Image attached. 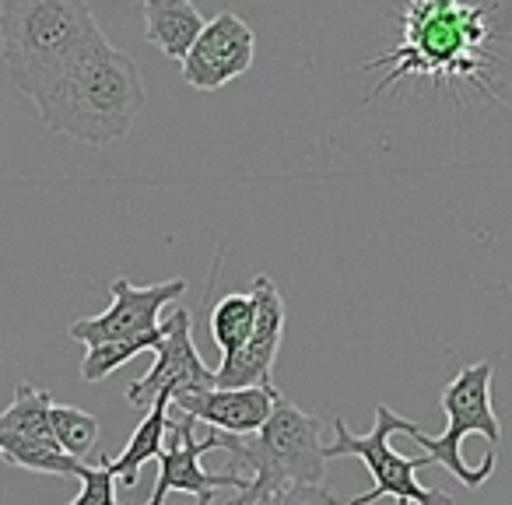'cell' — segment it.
<instances>
[{
  "mask_svg": "<svg viewBox=\"0 0 512 505\" xmlns=\"http://www.w3.org/2000/svg\"><path fill=\"white\" fill-rule=\"evenodd\" d=\"M165 435H169V397H158L155 404L148 407V414H144L141 425L134 428L130 442L123 446V453L116 456V460H102L116 474V484H123V488H134L137 474H141L144 463L158 460Z\"/></svg>",
  "mask_w": 512,
  "mask_h": 505,
  "instance_id": "obj_14",
  "label": "cell"
},
{
  "mask_svg": "<svg viewBox=\"0 0 512 505\" xmlns=\"http://www.w3.org/2000/svg\"><path fill=\"white\" fill-rule=\"evenodd\" d=\"M407 418H400L397 411H390L386 404L376 407V425L369 435H355L348 432L344 418H334V442L323 446L327 460L337 456H358L365 460L372 474V491L351 498L348 505H372L379 498H397L400 505H456L446 491L439 488H425L418 481V470L428 467V456H404L397 449H390V435L404 432Z\"/></svg>",
  "mask_w": 512,
  "mask_h": 505,
  "instance_id": "obj_6",
  "label": "cell"
},
{
  "mask_svg": "<svg viewBox=\"0 0 512 505\" xmlns=\"http://www.w3.org/2000/svg\"><path fill=\"white\" fill-rule=\"evenodd\" d=\"M95 32L88 0H4L0 57L15 92L36 102Z\"/></svg>",
  "mask_w": 512,
  "mask_h": 505,
  "instance_id": "obj_3",
  "label": "cell"
},
{
  "mask_svg": "<svg viewBox=\"0 0 512 505\" xmlns=\"http://www.w3.org/2000/svg\"><path fill=\"white\" fill-rule=\"evenodd\" d=\"M204 446L207 453L225 449L232 456V467L249 477L246 491H239L246 498L271 495L288 484H323L327 456L320 442V418L295 407L281 393L274 397L271 414L256 432L232 435L207 428Z\"/></svg>",
  "mask_w": 512,
  "mask_h": 505,
  "instance_id": "obj_4",
  "label": "cell"
},
{
  "mask_svg": "<svg viewBox=\"0 0 512 505\" xmlns=\"http://www.w3.org/2000/svg\"><path fill=\"white\" fill-rule=\"evenodd\" d=\"M253 50V29L235 11H221L211 22H204L197 43L183 57V81L197 92H218L249 71Z\"/></svg>",
  "mask_w": 512,
  "mask_h": 505,
  "instance_id": "obj_11",
  "label": "cell"
},
{
  "mask_svg": "<svg viewBox=\"0 0 512 505\" xmlns=\"http://www.w3.org/2000/svg\"><path fill=\"white\" fill-rule=\"evenodd\" d=\"M0 460L11 467L32 470V474H53V477H78L85 460H74L57 439H29V435L0 432Z\"/></svg>",
  "mask_w": 512,
  "mask_h": 505,
  "instance_id": "obj_15",
  "label": "cell"
},
{
  "mask_svg": "<svg viewBox=\"0 0 512 505\" xmlns=\"http://www.w3.org/2000/svg\"><path fill=\"white\" fill-rule=\"evenodd\" d=\"M204 18L193 0H144V39L169 60H183L197 43Z\"/></svg>",
  "mask_w": 512,
  "mask_h": 505,
  "instance_id": "obj_13",
  "label": "cell"
},
{
  "mask_svg": "<svg viewBox=\"0 0 512 505\" xmlns=\"http://www.w3.org/2000/svg\"><path fill=\"white\" fill-rule=\"evenodd\" d=\"M50 393L22 383L15 390V400L8 411H0V432L29 435V439H57L50 428Z\"/></svg>",
  "mask_w": 512,
  "mask_h": 505,
  "instance_id": "obj_17",
  "label": "cell"
},
{
  "mask_svg": "<svg viewBox=\"0 0 512 505\" xmlns=\"http://www.w3.org/2000/svg\"><path fill=\"white\" fill-rule=\"evenodd\" d=\"M249 295L256 302L253 334L246 337V344L232 358H225L214 369V386H267V390H278L274 386V358H278L288 323L285 299L267 274H256Z\"/></svg>",
  "mask_w": 512,
  "mask_h": 505,
  "instance_id": "obj_8",
  "label": "cell"
},
{
  "mask_svg": "<svg viewBox=\"0 0 512 505\" xmlns=\"http://www.w3.org/2000/svg\"><path fill=\"white\" fill-rule=\"evenodd\" d=\"M50 428L57 435V442L74 456V460H85L99 446V421L95 414L81 411L71 404H50Z\"/></svg>",
  "mask_w": 512,
  "mask_h": 505,
  "instance_id": "obj_19",
  "label": "cell"
},
{
  "mask_svg": "<svg viewBox=\"0 0 512 505\" xmlns=\"http://www.w3.org/2000/svg\"><path fill=\"white\" fill-rule=\"evenodd\" d=\"M186 292L183 278H169L158 281V285L137 288L127 278L113 281V302L102 316H88V320H74L67 327V337L81 341L85 348L92 344H106V341H120V337H137V334H151L158 330V316Z\"/></svg>",
  "mask_w": 512,
  "mask_h": 505,
  "instance_id": "obj_10",
  "label": "cell"
},
{
  "mask_svg": "<svg viewBox=\"0 0 512 505\" xmlns=\"http://www.w3.org/2000/svg\"><path fill=\"white\" fill-rule=\"evenodd\" d=\"M281 390L267 386H207V390L179 393L169 400V407L197 418V425H207L214 432L249 435L264 425L274 407V397Z\"/></svg>",
  "mask_w": 512,
  "mask_h": 505,
  "instance_id": "obj_12",
  "label": "cell"
},
{
  "mask_svg": "<svg viewBox=\"0 0 512 505\" xmlns=\"http://www.w3.org/2000/svg\"><path fill=\"white\" fill-rule=\"evenodd\" d=\"M78 481H81V495L71 505H116V474L106 463H99V467L85 463Z\"/></svg>",
  "mask_w": 512,
  "mask_h": 505,
  "instance_id": "obj_21",
  "label": "cell"
},
{
  "mask_svg": "<svg viewBox=\"0 0 512 505\" xmlns=\"http://www.w3.org/2000/svg\"><path fill=\"white\" fill-rule=\"evenodd\" d=\"M165 327L151 330V334H137V337H120V341H106V344H92L85 355V362H81V379L85 383H102L106 376H113L120 365H127L134 355H141V351L155 348L158 341H162Z\"/></svg>",
  "mask_w": 512,
  "mask_h": 505,
  "instance_id": "obj_18",
  "label": "cell"
},
{
  "mask_svg": "<svg viewBox=\"0 0 512 505\" xmlns=\"http://www.w3.org/2000/svg\"><path fill=\"white\" fill-rule=\"evenodd\" d=\"M144 102L148 88L137 60L116 50L99 29L32 106L53 134L106 148L130 134Z\"/></svg>",
  "mask_w": 512,
  "mask_h": 505,
  "instance_id": "obj_1",
  "label": "cell"
},
{
  "mask_svg": "<svg viewBox=\"0 0 512 505\" xmlns=\"http://www.w3.org/2000/svg\"><path fill=\"white\" fill-rule=\"evenodd\" d=\"M404 36L400 46L386 57H376L362 71L383 74L369 99L390 92L400 78H446V81H477L488 64L484 43H488V4H460V0H411L404 11Z\"/></svg>",
  "mask_w": 512,
  "mask_h": 505,
  "instance_id": "obj_2",
  "label": "cell"
},
{
  "mask_svg": "<svg viewBox=\"0 0 512 505\" xmlns=\"http://www.w3.org/2000/svg\"><path fill=\"white\" fill-rule=\"evenodd\" d=\"M165 334L155 344V365L137 383H130L127 400L134 407H151L158 397H179V393L207 390L214 386V369H207L204 358L193 344V320L186 309H172L162 323Z\"/></svg>",
  "mask_w": 512,
  "mask_h": 505,
  "instance_id": "obj_7",
  "label": "cell"
},
{
  "mask_svg": "<svg viewBox=\"0 0 512 505\" xmlns=\"http://www.w3.org/2000/svg\"><path fill=\"white\" fill-rule=\"evenodd\" d=\"M197 428V418L190 414L176 411V418L169 414V432H172V446L158 453V481L155 491H151L148 505H165V498L172 491L179 495H193L197 505H214V491L218 488H235V491H246L249 477L239 474L235 467L221 470V474H207L200 467V456L207 453L204 439L193 435Z\"/></svg>",
  "mask_w": 512,
  "mask_h": 505,
  "instance_id": "obj_9",
  "label": "cell"
},
{
  "mask_svg": "<svg viewBox=\"0 0 512 505\" xmlns=\"http://www.w3.org/2000/svg\"><path fill=\"white\" fill-rule=\"evenodd\" d=\"M253 323H256V302L253 295H225V299L214 302L211 309V337L221 351V362L232 358L235 351L246 344V337L253 334Z\"/></svg>",
  "mask_w": 512,
  "mask_h": 505,
  "instance_id": "obj_16",
  "label": "cell"
},
{
  "mask_svg": "<svg viewBox=\"0 0 512 505\" xmlns=\"http://www.w3.org/2000/svg\"><path fill=\"white\" fill-rule=\"evenodd\" d=\"M491 379H495L491 362L467 365L449 379V386L442 390V411L449 425L442 435L421 432L414 421L404 425V432L425 449L428 463L446 467L463 488H481L498 467L502 425L491 407Z\"/></svg>",
  "mask_w": 512,
  "mask_h": 505,
  "instance_id": "obj_5",
  "label": "cell"
},
{
  "mask_svg": "<svg viewBox=\"0 0 512 505\" xmlns=\"http://www.w3.org/2000/svg\"><path fill=\"white\" fill-rule=\"evenodd\" d=\"M232 505H341V502L323 484H288V488L271 491V495H256V498L239 495Z\"/></svg>",
  "mask_w": 512,
  "mask_h": 505,
  "instance_id": "obj_20",
  "label": "cell"
}]
</instances>
